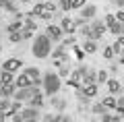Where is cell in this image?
Returning <instances> with one entry per match:
<instances>
[{"instance_id":"obj_47","label":"cell","mask_w":124,"mask_h":122,"mask_svg":"<svg viewBox=\"0 0 124 122\" xmlns=\"http://www.w3.org/2000/svg\"><path fill=\"white\" fill-rule=\"evenodd\" d=\"M10 2H17V0H10Z\"/></svg>"},{"instance_id":"obj_23","label":"cell","mask_w":124,"mask_h":122,"mask_svg":"<svg viewBox=\"0 0 124 122\" xmlns=\"http://www.w3.org/2000/svg\"><path fill=\"white\" fill-rule=\"evenodd\" d=\"M0 6H2L4 10H10V13H15V10H17L15 2H10V0H0Z\"/></svg>"},{"instance_id":"obj_21","label":"cell","mask_w":124,"mask_h":122,"mask_svg":"<svg viewBox=\"0 0 124 122\" xmlns=\"http://www.w3.org/2000/svg\"><path fill=\"white\" fill-rule=\"evenodd\" d=\"M103 106H106L108 110H116V106H118V99L116 97H103Z\"/></svg>"},{"instance_id":"obj_20","label":"cell","mask_w":124,"mask_h":122,"mask_svg":"<svg viewBox=\"0 0 124 122\" xmlns=\"http://www.w3.org/2000/svg\"><path fill=\"white\" fill-rule=\"evenodd\" d=\"M29 104H31V108H39V106L44 104V97H41V93L37 91L35 95H33V97H31V99H29Z\"/></svg>"},{"instance_id":"obj_14","label":"cell","mask_w":124,"mask_h":122,"mask_svg":"<svg viewBox=\"0 0 124 122\" xmlns=\"http://www.w3.org/2000/svg\"><path fill=\"white\" fill-rule=\"evenodd\" d=\"M62 31H64V33H75V21H70V19H66V17H64V19H62Z\"/></svg>"},{"instance_id":"obj_4","label":"cell","mask_w":124,"mask_h":122,"mask_svg":"<svg viewBox=\"0 0 124 122\" xmlns=\"http://www.w3.org/2000/svg\"><path fill=\"white\" fill-rule=\"evenodd\" d=\"M106 21H101V19H95V21L91 23V39L95 41V39L103 37V33H106Z\"/></svg>"},{"instance_id":"obj_44","label":"cell","mask_w":124,"mask_h":122,"mask_svg":"<svg viewBox=\"0 0 124 122\" xmlns=\"http://www.w3.org/2000/svg\"><path fill=\"white\" fill-rule=\"evenodd\" d=\"M4 118H6V116H4V114H0V122H4Z\"/></svg>"},{"instance_id":"obj_32","label":"cell","mask_w":124,"mask_h":122,"mask_svg":"<svg viewBox=\"0 0 124 122\" xmlns=\"http://www.w3.org/2000/svg\"><path fill=\"white\" fill-rule=\"evenodd\" d=\"M97 83H108V73L106 70H99L97 73Z\"/></svg>"},{"instance_id":"obj_2","label":"cell","mask_w":124,"mask_h":122,"mask_svg":"<svg viewBox=\"0 0 124 122\" xmlns=\"http://www.w3.org/2000/svg\"><path fill=\"white\" fill-rule=\"evenodd\" d=\"M60 74H56V73H46V77H44V89H46V95H50V97H54L56 95V91L60 89Z\"/></svg>"},{"instance_id":"obj_42","label":"cell","mask_w":124,"mask_h":122,"mask_svg":"<svg viewBox=\"0 0 124 122\" xmlns=\"http://www.w3.org/2000/svg\"><path fill=\"white\" fill-rule=\"evenodd\" d=\"M114 4L120 6V8H124V0H114Z\"/></svg>"},{"instance_id":"obj_17","label":"cell","mask_w":124,"mask_h":122,"mask_svg":"<svg viewBox=\"0 0 124 122\" xmlns=\"http://www.w3.org/2000/svg\"><path fill=\"white\" fill-rule=\"evenodd\" d=\"M15 85H17L19 89H23V87H31V81H29V77H27V74L23 73L21 77H19L17 81H15Z\"/></svg>"},{"instance_id":"obj_19","label":"cell","mask_w":124,"mask_h":122,"mask_svg":"<svg viewBox=\"0 0 124 122\" xmlns=\"http://www.w3.org/2000/svg\"><path fill=\"white\" fill-rule=\"evenodd\" d=\"M13 93H15L13 83H6V85H2V87H0V95H2V97H8V95H13Z\"/></svg>"},{"instance_id":"obj_30","label":"cell","mask_w":124,"mask_h":122,"mask_svg":"<svg viewBox=\"0 0 124 122\" xmlns=\"http://www.w3.org/2000/svg\"><path fill=\"white\" fill-rule=\"evenodd\" d=\"M60 8L62 10H70L72 8V0H60Z\"/></svg>"},{"instance_id":"obj_16","label":"cell","mask_w":124,"mask_h":122,"mask_svg":"<svg viewBox=\"0 0 124 122\" xmlns=\"http://www.w3.org/2000/svg\"><path fill=\"white\" fill-rule=\"evenodd\" d=\"M110 31H112L114 35H122V33H124V23H120L118 19H116V21L110 25Z\"/></svg>"},{"instance_id":"obj_1","label":"cell","mask_w":124,"mask_h":122,"mask_svg":"<svg viewBox=\"0 0 124 122\" xmlns=\"http://www.w3.org/2000/svg\"><path fill=\"white\" fill-rule=\"evenodd\" d=\"M31 50H33V56L35 58H46L52 52V41H50L48 35H37L33 39V48Z\"/></svg>"},{"instance_id":"obj_12","label":"cell","mask_w":124,"mask_h":122,"mask_svg":"<svg viewBox=\"0 0 124 122\" xmlns=\"http://www.w3.org/2000/svg\"><path fill=\"white\" fill-rule=\"evenodd\" d=\"M17 68H21V60H17V58H10L4 62V70H8V73H15Z\"/></svg>"},{"instance_id":"obj_27","label":"cell","mask_w":124,"mask_h":122,"mask_svg":"<svg viewBox=\"0 0 124 122\" xmlns=\"http://www.w3.org/2000/svg\"><path fill=\"white\" fill-rule=\"evenodd\" d=\"M81 33H83L85 39H91V25H87V23H85V25L81 27Z\"/></svg>"},{"instance_id":"obj_22","label":"cell","mask_w":124,"mask_h":122,"mask_svg":"<svg viewBox=\"0 0 124 122\" xmlns=\"http://www.w3.org/2000/svg\"><path fill=\"white\" fill-rule=\"evenodd\" d=\"M52 106H54L56 110H60V112H62V110L66 108V101L62 99V97H54V99H52Z\"/></svg>"},{"instance_id":"obj_25","label":"cell","mask_w":124,"mask_h":122,"mask_svg":"<svg viewBox=\"0 0 124 122\" xmlns=\"http://www.w3.org/2000/svg\"><path fill=\"white\" fill-rule=\"evenodd\" d=\"M0 81H2V83H13V73H8V70H4L2 68V74H0Z\"/></svg>"},{"instance_id":"obj_31","label":"cell","mask_w":124,"mask_h":122,"mask_svg":"<svg viewBox=\"0 0 124 122\" xmlns=\"http://www.w3.org/2000/svg\"><path fill=\"white\" fill-rule=\"evenodd\" d=\"M25 29H31V31H35V29H37V23L33 21V19H27V21H25Z\"/></svg>"},{"instance_id":"obj_9","label":"cell","mask_w":124,"mask_h":122,"mask_svg":"<svg viewBox=\"0 0 124 122\" xmlns=\"http://www.w3.org/2000/svg\"><path fill=\"white\" fill-rule=\"evenodd\" d=\"M25 74L29 77L31 85H44V81L39 79V73H37V68H33V66H29V68L25 70Z\"/></svg>"},{"instance_id":"obj_28","label":"cell","mask_w":124,"mask_h":122,"mask_svg":"<svg viewBox=\"0 0 124 122\" xmlns=\"http://www.w3.org/2000/svg\"><path fill=\"white\" fill-rule=\"evenodd\" d=\"M21 39H25V37H23V29H21V31H15V33H10V41H15V44H17V41H21Z\"/></svg>"},{"instance_id":"obj_46","label":"cell","mask_w":124,"mask_h":122,"mask_svg":"<svg viewBox=\"0 0 124 122\" xmlns=\"http://www.w3.org/2000/svg\"><path fill=\"white\" fill-rule=\"evenodd\" d=\"M21 2H29V0H21Z\"/></svg>"},{"instance_id":"obj_48","label":"cell","mask_w":124,"mask_h":122,"mask_svg":"<svg viewBox=\"0 0 124 122\" xmlns=\"http://www.w3.org/2000/svg\"><path fill=\"white\" fill-rule=\"evenodd\" d=\"M112 2H114V0H112Z\"/></svg>"},{"instance_id":"obj_36","label":"cell","mask_w":124,"mask_h":122,"mask_svg":"<svg viewBox=\"0 0 124 122\" xmlns=\"http://www.w3.org/2000/svg\"><path fill=\"white\" fill-rule=\"evenodd\" d=\"M85 0H72V8H83Z\"/></svg>"},{"instance_id":"obj_33","label":"cell","mask_w":124,"mask_h":122,"mask_svg":"<svg viewBox=\"0 0 124 122\" xmlns=\"http://www.w3.org/2000/svg\"><path fill=\"white\" fill-rule=\"evenodd\" d=\"M114 46H108V48H103V58H112L114 56Z\"/></svg>"},{"instance_id":"obj_34","label":"cell","mask_w":124,"mask_h":122,"mask_svg":"<svg viewBox=\"0 0 124 122\" xmlns=\"http://www.w3.org/2000/svg\"><path fill=\"white\" fill-rule=\"evenodd\" d=\"M116 112H118L120 116L124 114V97H120V99H118V106H116Z\"/></svg>"},{"instance_id":"obj_39","label":"cell","mask_w":124,"mask_h":122,"mask_svg":"<svg viewBox=\"0 0 124 122\" xmlns=\"http://www.w3.org/2000/svg\"><path fill=\"white\" fill-rule=\"evenodd\" d=\"M101 120H103V122H110V120H112V116L106 112V114H101Z\"/></svg>"},{"instance_id":"obj_26","label":"cell","mask_w":124,"mask_h":122,"mask_svg":"<svg viewBox=\"0 0 124 122\" xmlns=\"http://www.w3.org/2000/svg\"><path fill=\"white\" fill-rule=\"evenodd\" d=\"M6 29H8V33H15V31H21V19H19V21H15V23H10V25L6 27Z\"/></svg>"},{"instance_id":"obj_43","label":"cell","mask_w":124,"mask_h":122,"mask_svg":"<svg viewBox=\"0 0 124 122\" xmlns=\"http://www.w3.org/2000/svg\"><path fill=\"white\" fill-rule=\"evenodd\" d=\"M110 122H122V120H120V116H112V120Z\"/></svg>"},{"instance_id":"obj_3","label":"cell","mask_w":124,"mask_h":122,"mask_svg":"<svg viewBox=\"0 0 124 122\" xmlns=\"http://www.w3.org/2000/svg\"><path fill=\"white\" fill-rule=\"evenodd\" d=\"M54 2H41V4H35V8L31 10V17H39V19H52L54 17Z\"/></svg>"},{"instance_id":"obj_37","label":"cell","mask_w":124,"mask_h":122,"mask_svg":"<svg viewBox=\"0 0 124 122\" xmlns=\"http://www.w3.org/2000/svg\"><path fill=\"white\" fill-rule=\"evenodd\" d=\"M66 74H70V70H68L66 64H62V66H60V77H66Z\"/></svg>"},{"instance_id":"obj_41","label":"cell","mask_w":124,"mask_h":122,"mask_svg":"<svg viewBox=\"0 0 124 122\" xmlns=\"http://www.w3.org/2000/svg\"><path fill=\"white\" fill-rule=\"evenodd\" d=\"M58 122H72V120L68 116H60V118H58Z\"/></svg>"},{"instance_id":"obj_38","label":"cell","mask_w":124,"mask_h":122,"mask_svg":"<svg viewBox=\"0 0 124 122\" xmlns=\"http://www.w3.org/2000/svg\"><path fill=\"white\" fill-rule=\"evenodd\" d=\"M114 21H116V15H106V25H108V27H110Z\"/></svg>"},{"instance_id":"obj_7","label":"cell","mask_w":124,"mask_h":122,"mask_svg":"<svg viewBox=\"0 0 124 122\" xmlns=\"http://www.w3.org/2000/svg\"><path fill=\"white\" fill-rule=\"evenodd\" d=\"M66 60H68V56H66V48H64V46H60V48L54 50V62H56L58 66L66 64Z\"/></svg>"},{"instance_id":"obj_13","label":"cell","mask_w":124,"mask_h":122,"mask_svg":"<svg viewBox=\"0 0 124 122\" xmlns=\"http://www.w3.org/2000/svg\"><path fill=\"white\" fill-rule=\"evenodd\" d=\"M83 83H85V85L97 83V73H95V70H87V73L83 74Z\"/></svg>"},{"instance_id":"obj_24","label":"cell","mask_w":124,"mask_h":122,"mask_svg":"<svg viewBox=\"0 0 124 122\" xmlns=\"http://www.w3.org/2000/svg\"><path fill=\"white\" fill-rule=\"evenodd\" d=\"M108 87H110L112 93H118L120 91V81H116V79H110L108 81Z\"/></svg>"},{"instance_id":"obj_29","label":"cell","mask_w":124,"mask_h":122,"mask_svg":"<svg viewBox=\"0 0 124 122\" xmlns=\"http://www.w3.org/2000/svg\"><path fill=\"white\" fill-rule=\"evenodd\" d=\"M93 112H95V114H106L108 108L103 106V101H101V104H95V106H93Z\"/></svg>"},{"instance_id":"obj_8","label":"cell","mask_w":124,"mask_h":122,"mask_svg":"<svg viewBox=\"0 0 124 122\" xmlns=\"http://www.w3.org/2000/svg\"><path fill=\"white\" fill-rule=\"evenodd\" d=\"M95 13H97V6H95V4H85L83 8H81V19L89 21V19L95 17Z\"/></svg>"},{"instance_id":"obj_11","label":"cell","mask_w":124,"mask_h":122,"mask_svg":"<svg viewBox=\"0 0 124 122\" xmlns=\"http://www.w3.org/2000/svg\"><path fill=\"white\" fill-rule=\"evenodd\" d=\"M81 79H83V74H81V70L77 68V70H72V73H70V79H68V83H70L72 87H77V89H79V85H81Z\"/></svg>"},{"instance_id":"obj_10","label":"cell","mask_w":124,"mask_h":122,"mask_svg":"<svg viewBox=\"0 0 124 122\" xmlns=\"http://www.w3.org/2000/svg\"><path fill=\"white\" fill-rule=\"evenodd\" d=\"M62 33H64V31H62V27H58V25H50L48 27V37L54 39V41H60Z\"/></svg>"},{"instance_id":"obj_40","label":"cell","mask_w":124,"mask_h":122,"mask_svg":"<svg viewBox=\"0 0 124 122\" xmlns=\"http://www.w3.org/2000/svg\"><path fill=\"white\" fill-rule=\"evenodd\" d=\"M116 19H118V21H120V23H124V13H122V10H120V13H118V15H116Z\"/></svg>"},{"instance_id":"obj_6","label":"cell","mask_w":124,"mask_h":122,"mask_svg":"<svg viewBox=\"0 0 124 122\" xmlns=\"http://www.w3.org/2000/svg\"><path fill=\"white\" fill-rule=\"evenodd\" d=\"M21 112H23V122H37L41 118L37 108H27V110H21Z\"/></svg>"},{"instance_id":"obj_35","label":"cell","mask_w":124,"mask_h":122,"mask_svg":"<svg viewBox=\"0 0 124 122\" xmlns=\"http://www.w3.org/2000/svg\"><path fill=\"white\" fill-rule=\"evenodd\" d=\"M58 118H60V116H54V114H46V116H44V122H58Z\"/></svg>"},{"instance_id":"obj_45","label":"cell","mask_w":124,"mask_h":122,"mask_svg":"<svg viewBox=\"0 0 124 122\" xmlns=\"http://www.w3.org/2000/svg\"><path fill=\"white\" fill-rule=\"evenodd\" d=\"M120 62H122V64H124V52H122V58H120Z\"/></svg>"},{"instance_id":"obj_5","label":"cell","mask_w":124,"mask_h":122,"mask_svg":"<svg viewBox=\"0 0 124 122\" xmlns=\"http://www.w3.org/2000/svg\"><path fill=\"white\" fill-rule=\"evenodd\" d=\"M37 93V85H31V87H23V89H19V91H15V99L17 101H29L31 97Z\"/></svg>"},{"instance_id":"obj_15","label":"cell","mask_w":124,"mask_h":122,"mask_svg":"<svg viewBox=\"0 0 124 122\" xmlns=\"http://www.w3.org/2000/svg\"><path fill=\"white\" fill-rule=\"evenodd\" d=\"M81 91H83L87 97H95V95H97V85H95V83H93V85H83Z\"/></svg>"},{"instance_id":"obj_18","label":"cell","mask_w":124,"mask_h":122,"mask_svg":"<svg viewBox=\"0 0 124 122\" xmlns=\"http://www.w3.org/2000/svg\"><path fill=\"white\" fill-rule=\"evenodd\" d=\"M83 52H85V54H93V52H97V46H95V41H93V39H87V41H85Z\"/></svg>"}]
</instances>
